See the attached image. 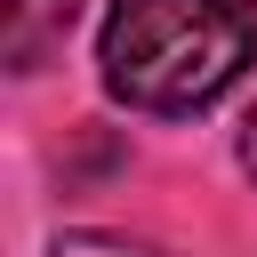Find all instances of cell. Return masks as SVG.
Wrapping results in <instances>:
<instances>
[{"instance_id": "cell-1", "label": "cell", "mask_w": 257, "mask_h": 257, "mask_svg": "<svg viewBox=\"0 0 257 257\" xmlns=\"http://www.w3.org/2000/svg\"><path fill=\"white\" fill-rule=\"evenodd\" d=\"M257 56V0H112L96 64L128 112H201Z\"/></svg>"}, {"instance_id": "cell-2", "label": "cell", "mask_w": 257, "mask_h": 257, "mask_svg": "<svg viewBox=\"0 0 257 257\" xmlns=\"http://www.w3.org/2000/svg\"><path fill=\"white\" fill-rule=\"evenodd\" d=\"M72 32V0H8V64L40 72V56Z\"/></svg>"}, {"instance_id": "cell-3", "label": "cell", "mask_w": 257, "mask_h": 257, "mask_svg": "<svg viewBox=\"0 0 257 257\" xmlns=\"http://www.w3.org/2000/svg\"><path fill=\"white\" fill-rule=\"evenodd\" d=\"M56 257H161V249H145V241H112V233H64Z\"/></svg>"}, {"instance_id": "cell-4", "label": "cell", "mask_w": 257, "mask_h": 257, "mask_svg": "<svg viewBox=\"0 0 257 257\" xmlns=\"http://www.w3.org/2000/svg\"><path fill=\"white\" fill-rule=\"evenodd\" d=\"M241 161H249V177H257V112H249V128H241Z\"/></svg>"}]
</instances>
